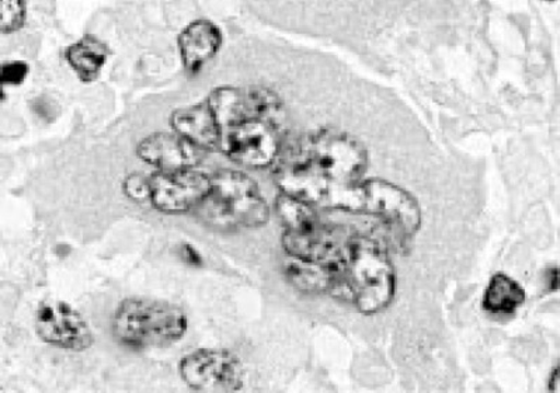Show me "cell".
I'll return each instance as SVG.
<instances>
[{"label":"cell","instance_id":"cell-1","mask_svg":"<svg viewBox=\"0 0 560 393\" xmlns=\"http://www.w3.org/2000/svg\"><path fill=\"white\" fill-rule=\"evenodd\" d=\"M369 155L349 134L319 131L305 137L277 159V183L282 193L314 207L329 208L340 184L359 182Z\"/></svg>","mask_w":560,"mask_h":393},{"label":"cell","instance_id":"cell-2","mask_svg":"<svg viewBox=\"0 0 560 393\" xmlns=\"http://www.w3.org/2000/svg\"><path fill=\"white\" fill-rule=\"evenodd\" d=\"M395 268L378 241L364 235L350 236L345 258V293L357 310L373 315L394 300Z\"/></svg>","mask_w":560,"mask_h":393},{"label":"cell","instance_id":"cell-3","mask_svg":"<svg viewBox=\"0 0 560 393\" xmlns=\"http://www.w3.org/2000/svg\"><path fill=\"white\" fill-rule=\"evenodd\" d=\"M196 210L208 226L225 231L260 227L269 218V207L257 184L245 173L226 169L211 177L210 194Z\"/></svg>","mask_w":560,"mask_h":393},{"label":"cell","instance_id":"cell-4","mask_svg":"<svg viewBox=\"0 0 560 393\" xmlns=\"http://www.w3.org/2000/svg\"><path fill=\"white\" fill-rule=\"evenodd\" d=\"M113 327L124 345L162 347L180 340L187 331V316L173 303L137 297L118 307Z\"/></svg>","mask_w":560,"mask_h":393},{"label":"cell","instance_id":"cell-5","mask_svg":"<svg viewBox=\"0 0 560 393\" xmlns=\"http://www.w3.org/2000/svg\"><path fill=\"white\" fill-rule=\"evenodd\" d=\"M221 147L242 166H270L281 155L280 124L266 118L246 119L225 129Z\"/></svg>","mask_w":560,"mask_h":393},{"label":"cell","instance_id":"cell-6","mask_svg":"<svg viewBox=\"0 0 560 393\" xmlns=\"http://www.w3.org/2000/svg\"><path fill=\"white\" fill-rule=\"evenodd\" d=\"M208 104L224 129L250 118H266L279 123L282 116L280 99L262 88H222L212 92Z\"/></svg>","mask_w":560,"mask_h":393},{"label":"cell","instance_id":"cell-7","mask_svg":"<svg viewBox=\"0 0 560 393\" xmlns=\"http://www.w3.org/2000/svg\"><path fill=\"white\" fill-rule=\"evenodd\" d=\"M360 212L383 218L408 235H413L420 228L418 201L404 188L380 178L361 182Z\"/></svg>","mask_w":560,"mask_h":393},{"label":"cell","instance_id":"cell-8","mask_svg":"<svg viewBox=\"0 0 560 393\" xmlns=\"http://www.w3.org/2000/svg\"><path fill=\"white\" fill-rule=\"evenodd\" d=\"M180 374L196 391H237L243 384L240 358L222 350H200L188 355L183 358Z\"/></svg>","mask_w":560,"mask_h":393},{"label":"cell","instance_id":"cell-9","mask_svg":"<svg viewBox=\"0 0 560 393\" xmlns=\"http://www.w3.org/2000/svg\"><path fill=\"white\" fill-rule=\"evenodd\" d=\"M349 239L339 228L329 226L319 217L304 227L285 229L282 243L290 257L345 265Z\"/></svg>","mask_w":560,"mask_h":393},{"label":"cell","instance_id":"cell-10","mask_svg":"<svg viewBox=\"0 0 560 393\" xmlns=\"http://www.w3.org/2000/svg\"><path fill=\"white\" fill-rule=\"evenodd\" d=\"M38 336L49 345L69 351H83L92 346L91 327L81 313L62 301H47L36 312Z\"/></svg>","mask_w":560,"mask_h":393},{"label":"cell","instance_id":"cell-11","mask_svg":"<svg viewBox=\"0 0 560 393\" xmlns=\"http://www.w3.org/2000/svg\"><path fill=\"white\" fill-rule=\"evenodd\" d=\"M151 184L153 206L167 213L192 210L211 190V177L195 169L158 173Z\"/></svg>","mask_w":560,"mask_h":393},{"label":"cell","instance_id":"cell-12","mask_svg":"<svg viewBox=\"0 0 560 393\" xmlns=\"http://www.w3.org/2000/svg\"><path fill=\"white\" fill-rule=\"evenodd\" d=\"M138 155L143 162L161 169L162 172L195 169L200 162L198 148L187 139L175 134H153L143 139L138 147Z\"/></svg>","mask_w":560,"mask_h":393},{"label":"cell","instance_id":"cell-13","mask_svg":"<svg viewBox=\"0 0 560 393\" xmlns=\"http://www.w3.org/2000/svg\"><path fill=\"white\" fill-rule=\"evenodd\" d=\"M285 275L292 286L302 292H345V265L290 257Z\"/></svg>","mask_w":560,"mask_h":393},{"label":"cell","instance_id":"cell-14","mask_svg":"<svg viewBox=\"0 0 560 393\" xmlns=\"http://www.w3.org/2000/svg\"><path fill=\"white\" fill-rule=\"evenodd\" d=\"M172 126L178 136L198 149L221 147L222 128L208 102L177 111L173 114Z\"/></svg>","mask_w":560,"mask_h":393},{"label":"cell","instance_id":"cell-15","mask_svg":"<svg viewBox=\"0 0 560 393\" xmlns=\"http://www.w3.org/2000/svg\"><path fill=\"white\" fill-rule=\"evenodd\" d=\"M222 44V34L214 23L200 20L191 23L180 38L178 48L188 72L195 73L215 56Z\"/></svg>","mask_w":560,"mask_h":393},{"label":"cell","instance_id":"cell-16","mask_svg":"<svg viewBox=\"0 0 560 393\" xmlns=\"http://www.w3.org/2000/svg\"><path fill=\"white\" fill-rule=\"evenodd\" d=\"M524 301V288L513 278L498 273L486 288L483 308L493 315H512Z\"/></svg>","mask_w":560,"mask_h":393},{"label":"cell","instance_id":"cell-17","mask_svg":"<svg viewBox=\"0 0 560 393\" xmlns=\"http://www.w3.org/2000/svg\"><path fill=\"white\" fill-rule=\"evenodd\" d=\"M107 54L103 43L96 38L84 37L68 48L67 59L82 81L91 82L102 71Z\"/></svg>","mask_w":560,"mask_h":393},{"label":"cell","instance_id":"cell-18","mask_svg":"<svg viewBox=\"0 0 560 393\" xmlns=\"http://www.w3.org/2000/svg\"><path fill=\"white\" fill-rule=\"evenodd\" d=\"M26 8L23 0H2L0 27L3 33H13L23 27Z\"/></svg>","mask_w":560,"mask_h":393},{"label":"cell","instance_id":"cell-19","mask_svg":"<svg viewBox=\"0 0 560 393\" xmlns=\"http://www.w3.org/2000/svg\"><path fill=\"white\" fill-rule=\"evenodd\" d=\"M124 190L127 196L136 203L152 201V184L148 178L140 176V174H133L128 177L124 183Z\"/></svg>","mask_w":560,"mask_h":393},{"label":"cell","instance_id":"cell-20","mask_svg":"<svg viewBox=\"0 0 560 393\" xmlns=\"http://www.w3.org/2000/svg\"><path fill=\"white\" fill-rule=\"evenodd\" d=\"M28 65L23 61H12L3 65L2 81L8 86H18L26 81Z\"/></svg>","mask_w":560,"mask_h":393},{"label":"cell","instance_id":"cell-21","mask_svg":"<svg viewBox=\"0 0 560 393\" xmlns=\"http://www.w3.org/2000/svg\"><path fill=\"white\" fill-rule=\"evenodd\" d=\"M183 257H185L190 265H201V256L198 255L196 248L192 246H185V248H183Z\"/></svg>","mask_w":560,"mask_h":393},{"label":"cell","instance_id":"cell-22","mask_svg":"<svg viewBox=\"0 0 560 393\" xmlns=\"http://www.w3.org/2000/svg\"><path fill=\"white\" fill-rule=\"evenodd\" d=\"M551 381H552V384H551V382H549V388H551L552 391L558 392L559 391V368H557V370L553 371Z\"/></svg>","mask_w":560,"mask_h":393}]
</instances>
